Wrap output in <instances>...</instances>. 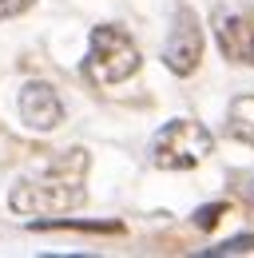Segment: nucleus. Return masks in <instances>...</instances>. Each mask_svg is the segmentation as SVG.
<instances>
[{
  "label": "nucleus",
  "mask_w": 254,
  "mask_h": 258,
  "mask_svg": "<svg viewBox=\"0 0 254 258\" xmlns=\"http://www.w3.org/2000/svg\"><path fill=\"white\" fill-rule=\"evenodd\" d=\"M242 195H246V199H250V203H254V175H250V179H246V191H242Z\"/></svg>",
  "instance_id": "f8f14e48"
},
{
  "label": "nucleus",
  "mask_w": 254,
  "mask_h": 258,
  "mask_svg": "<svg viewBox=\"0 0 254 258\" xmlns=\"http://www.w3.org/2000/svg\"><path fill=\"white\" fill-rule=\"evenodd\" d=\"M88 151L72 147L52 159V167L36 179H20L8 191V207L16 215H68L76 211L88 191H84V175H88Z\"/></svg>",
  "instance_id": "f257e3e1"
},
{
  "label": "nucleus",
  "mask_w": 254,
  "mask_h": 258,
  "mask_svg": "<svg viewBox=\"0 0 254 258\" xmlns=\"http://www.w3.org/2000/svg\"><path fill=\"white\" fill-rule=\"evenodd\" d=\"M16 107H20L24 127H32V131H56L64 123V103H60V96H56V88L44 84V80L24 84Z\"/></svg>",
  "instance_id": "423d86ee"
},
{
  "label": "nucleus",
  "mask_w": 254,
  "mask_h": 258,
  "mask_svg": "<svg viewBox=\"0 0 254 258\" xmlns=\"http://www.w3.org/2000/svg\"><path fill=\"white\" fill-rule=\"evenodd\" d=\"M211 151H215V135L187 115L163 123L151 139V163L159 171H190L203 159H211Z\"/></svg>",
  "instance_id": "7ed1b4c3"
},
{
  "label": "nucleus",
  "mask_w": 254,
  "mask_h": 258,
  "mask_svg": "<svg viewBox=\"0 0 254 258\" xmlns=\"http://www.w3.org/2000/svg\"><path fill=\"white\" fill-rule=\"evenodd\" d=\"M250 250H254V234H238V238L215 246V254H250Z\"/></svg>",
  "instance_id": "9d476101"
},
{
  "label": "nucleus",
  "mask_w": 254,
  "mask_h": 258,
  "mask_svg": "<svg viewBox=\"0 0 254 258\" xmlns=\"http://www.w3.org/2000/svg\"><path fill=\"white\" fill-rule=\"evenodd\" d=\"M226 131H230V139L254 147V96H238L230 103V111H226Z\"/></svg>",
  "instance_id": "6e6552de"
},
{
  "label": "nucleus",
  "mask_w": 254,
  "mask_h": 258,
  "mask_svg": "<svg viewBox=\"0 0 254 258\" xmlns=\"http://www.w3.org/2000/svg\"><path fill=\"white\" fill-rule=\"evenodd\" d=\"M32 230H88V234H123L115 219H36Z\"/></svg>",
  "instance_id": "0eeeda50"
},
{
  "label": "nucleus",
  "mask_w": 254,
  "mask_h": 258,
  "mask_svg": "<svg viewBox=\"0 0 254 258\" xmlns=\"http://www.w3.org/2000/svg\"><path fill=\"white\" fill-rule=\"evenodd\" d=\"M215 44L230 64H254V8H219L215 20Z\"/></svg>",
  "instance_id": "39448f33"
},
{
  "label": "nucleus",
  "mask_w": 254,
  "mask_h": 258,
  "mask_svg": "<svg viewBox=\"0 0 254 258\" xmlns=\"http://www.w3.org/2000/svg\"><path fill=\"white\" fill-rule=\"evenodd\" d=\"M203 24L199 16L190 12L187 4L175 12L171 20V32H167V44H163V64L171 68L175 76H190L195 68L203 64Z\"/></svg>",
  "instance_id": "20e7f679"
},
{
  "label": "nucleus",
  "mask_w": 254,
  "mask_h": 258,
  "mask_svg": "<svg viewBox=\"0 0 254 258\" xmlns=\"http://www.w3.org/2000/svg\"><path fill=\"white\" fill-rule=\"evenodd\" d=\"M222 215H226V203H211V207H199V211H195V226H199V230H215Z\"/></svg>",
  "instance_id": "1a4fd4ad"
},
{
  "label": "nucleus",
  "mask_w": 254,
  "mask_h": 258,
  "mask_svg": "<svg viewBox=\"0 0 254 258\" xmlns=\"http://www.w3.org/2000/svg\"><path fill=\"white\" fill-rule=\"evenodd\" d=\"M36 0H0V24L4 20H12V16H20V12H28Z\"/></svg>",
  "instance_id": "9b49d317"
},
{
  "label": "nucleus",
  "mask_w": 254,
  "mask_h": 258,
  "mask_svg": "<svg viewBox=\"0 0 254 258\" xmlns=\"http://www.w3.org/2000/svg\"><path fill=\"white\" fill-rule=\"evenodd\" d=\"M139 64H143L139 44L123 28H115V24H95L92 28V44H88V56H84V76L95 88H111V84L131 80L139 72Z\"/></svg>",
  "instance_id": "f03ea898"
}]
</instances>
